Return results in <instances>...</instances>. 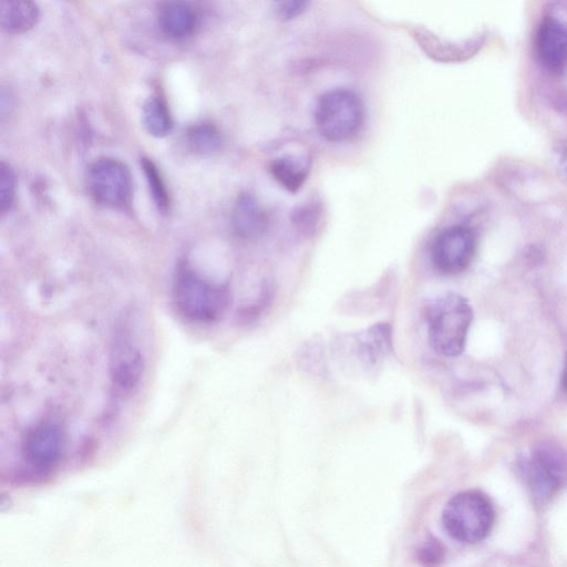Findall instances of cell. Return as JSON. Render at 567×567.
I'll return each instance as SVG.
<instances>
[{
	"label": "cell",
	"mask_w": 567,
	"mask_h": 567,
	"mask_svg": "<svg viewBox=\"0 0 567 567\" xmlns=\"http://www.w3.org/2000/svg\"><path fill=\"white\" fill-rule=\"evenodd\" d=\"M172 296L177 311L198 323L219 320L231 301L228 284L213 282L204 278L187 260H181L176 265Z\"/></svg>",
	"instance_id": "1"
},
{
	"label": "cell",
	"mask_w": 567,
	"mask_h": 567,
	"mask_svg": "<svg viewBox=\"0 0 567 567\" xmlns=\"http://www.w3.org/2000/svg\"><path fill=\"white\" fill-rule=\"evenodd\" d=\"M472 320V307L463 296L447 292L435 298L425 308L430 346L441 355H460Z\"/></svg>",
	"instance_id": "2"
},
{
	"label": "cell",
	"mask_w": 567,
	"mask_h": 567,
	"mask_svg": "<svg viewBox=\"0 0 567 567\" xmlns=\"http://www.w3.org/2000/svg\"><path fill=\"white\" fill-rule=\"evenodd\" d=\"M364 114L361 97L352 90L339 87L319 97L313 118L321 137L331 143H343L358 135Z\"/></svg>",
	"instance_id": "3"
},
{
	"label": "cell",
	"mask_w": 567,
	"mask_h": 567,
	"mask_svg": "<svg viewBox=\"0 0 567 567\" xmlns=\"http://www.w3.org/2000/svg\"><path fill=\"white\" fill-rule=\"evenodd\" d=\"M64 451L65 436L60 425L51 421L32 425L21 440L23 466L14 480L32 482L50 476L60 467Z\"/></svg>",
	"instance_id": "4"
},
{
	"label": "cell",
	"mask_w": 567,
	"mask_h": 567,
	"mask_svg": "<svg viewBox=\"0 0 567 567\" xmlns=\"http://www.w3.org/2000/svg\"><path fill=\"white\" fill-rule=\"evenodd\" d=\"M495 512L489 498L482 492L468 489L454 495L442 512V524L453 539L474 544L491 532Z\"/></svg>",
	"instance_id": "5"
},
{
	"label": "cell",
	"mask_w": 567,
	"mask_h": 567,
	"mask_svg": "<svg viewBox=\"0 0 567 567\" xmlns=\"http://www.w3.org/2000/svg\"><path fill=\"white\" fill-rule=\"evenodd\" d=\"M86 185L91 197L109 208H124L132 198V176L128 167L112 157L94 161L87 171Z\"/></svg>",
	"instance_id": "6"
},
{
	"label": "cell",
	"mask_w": 567,
	"mask_h": 567,
	"mask_svg": "<svg viewBox=\"0 0 567 567\" xmlns=\"http://www.w3.org/2000/svg\"><path fill=\"white\" fill-rule=\"evenodd\" d=\"M522 465L533 495L540 502L553 496L567 478L564 457L547 445L534 447L524 457Z\"/></svg>",
	"instance_id": "7"
},
{
	"label": "cell",
	"mask_w": 567,
	"mask_h": 567,
	"mask_svg": "<svg viewBox=\"0 0 567 567\" xmlns=\"http://www.w3.org/2000/svg\"><path fill=\"white\" fill-rule=\"evenodd\" d=\"M476 251L475 233L467 226L454 225L442 230L431 249L434 267L447 275L465 270Z\"/></svg>",
	"instance_id": "8"
},
{
	"label": "cell",
	"mask_w": 567,
	"mask_h": 567,
	"mask_svg": "<svg viewBox=\"0 0 567 567\" xmlns=\"http://www.w3.org/2000/svg\"><path fill=\"white\" fill-rule=\"evenodd\" d=\"M145 369L142 350L127 336L116 334L110 352V375L117 389L132 392Z\"/></svg>",
	"instance_id": "9"
},
{
	"label": "cell",
	"mask_w": 567,
	"mask_h": 567,
	"mask_svg": "<svg viewBox=\"0 0 567 567\" xmlns=\"http://www.w3.org/2000/svg\"><path fill=\"white\" fill-rule=\"evenodd\" d=\"M536 52L544 66L553 72L567 68V25L554 18H546L536 33Z\"/></svg>",
	"instance_id": "10"
},
{
	"label": "cell",
	"mask_w": 567,
	"mask_h": 567,
	"mask_svg": "<svg viewBox=\"0 0 567 567\" xmlns=\"http://www.w3.org/2000/svg\"><path fill=\"white\" fill-rule=\"evenodd\" d=\"M231 224L237 236L244 239L259 238L268 227L267 215L251 194H240L234 203Z\"/></svg>",
	"instance_id": "11"
},
{
	"label": "cell",
	"mask_w": 567,
	"mask_h": 567,
	"mask_svg": "<svg viewBox=\"0 0 567 567\" xmlns=\"http://www.w3.org/2000/svg\"><path fill=\"white\" fill-rule=\"evenodd\" d=\"M196 12L186 2L168 1L161 4L158 24L171 39H184L190 35L196 25Z\"/></svg>",
	"instance_id": "12"
},
{
	"label": "cell",
	"mask_w": 567,
	"mask_h": 567,
	"mask_svg": "<svg viewBox=\"0 0 567 567\" xmlns=\"http://www.w3.org/2000/svg\"><path fill=\"white\" fill-rule=\"evenodd\" d=\"M40 17L38 6L31 1H1L0 24L2 31L19 34L32 29Z\"/></svg>",
	"instance_id": "13"
},
{
	"label": "cell",
	"mask_w": 567,
	"mask_h": 567,
	"mask_svg": "<svg viewBox=\"0 0 567 567\" xmlns=\"http://www.w3.org/2000/svg\"><path fill=\"white\" fill-rule=\"evenodd\" d=\"M392 348V329L386 322L370 327L360 338L358 352L362 361L373 365L381 361Z\"/></svg>",
	"instance_id": "14"
},
{
	"label": "cell",
	"mask_w": 567,
	"mask_h": 567,
	"mask_svg": "<svg viewBox=\"0 0 567 567\" xmlns=\"http://www.w3.org/2000/svg\"><path fill=\"white\" fill-rule=\"evenodd\" d=\"M270 174L285 189L298 192L305 184L309 166L305 161L295 156H281L272 159L269 165Z\"/></svg>",
	"instance_id": "15"
},
{
	"label": "cell",
	"mask_w": 567,
	"mask_h": 567,
	"mask_svg": "<svg viewBox=\"0 0 567 567\" xmlns=\"http://www.w3.org/2000/svg\"><path fill=\"white\" fill-rule=\"evenodd\" d=\"M143 123L147 132L156 137L167 135L173 126L169 110L159 96L148 97L143 105Z\"/></svg>",
	"instance_id": "16"
},
{
	"label": "cell",
	"mask_w": 567,
	"mask_h": 567,
	"mask_svg": "<svg viewBox=\"0 0 567 567\" xmlns=\"http://www.w3.org/2000/svg\"><path fill=\"white\" fill-rule=\"evenodd\" d=\"M190 147L198 153H213L221 146V135L218 128L208 122L193 125L187 133Z\"/></svg>",
	"instance_id": "17"
},
{
	"label": "cell",
	"mask_w": 567,
	"mask_h": 567,
	"mask_svg": "<svg viewBox=\"0 0 567 567\" xmlns=\"http://www.w3.org/2000/svg\"><path fill=\"white\" fill-rule=\"evenodd\" d=\"M141 166L145 174L153 200L159 210L166 212L169 206V196L157 166L147 157L141 158Z\"/></svg>",
	"instance_id": "18"
},
{
	"label": "cell",
	"mask_w": 567,
	"mask_h": 567,
	"mask_svg": "<svg viewBox=\"0 0 567 567\" xmlns=\"http://www.w3.org/2000/svg\"><path fill=\"white\" fill-rule=\"evenodd\" d=\"M445 557V548L440 539L429 536L416 549V559L423 567H439Z\"/></svg>",
	"instance_id": "19"
},
{
	"label": "cell",
	"mask_w": 567,
	"mask_h": 567,
	"mask_svg": "<svg viewBox=\"0 0 567 567\" xmlns=\"http://www.w3.org/2000/svg\"><path fill=\"white\" fill-rule=\"evenodd\" d=\"M16 197V175L10 165L0 164V212L6 214L11 209Z\"/></svg>",
	"instance_id": "20"
},
{
	"label": "cell",
	"mask_w": 567,
	"mask_h": 567,
	"mask_svg": "<svg viewBox=\"0 0 567 567\" xmlns=\"http://www.w3.org/2000/svg\"><path fill=\"white\" fill-rule=\"evenodd\" d=\"M308 6V1H280L276 3V13L280 19L290 20L305 12Z\"/></svg>",
	"instance_id": "21"
},
{
	"label": "cell",
	"mask_w": 567,
	"mask_h": 567,
	"mask_svg": "<svg viewBox=\"0 0 567 567\" xmlns=\"http://www.w3.org/2000/svg\"><path fill=\"white\" fill-rule=\"evenodd\" d=\"M558 172L567 182V143L561 144L556 151Z\"/></svg>",
	"instance_id": "22"
},
{
	"label": "cell",
	"mask_w": 567,
	"mask_h": 567,
	"mask_svg": "<svg viewBox=\"0 0 567 567\" xmlns=\"http://www.w3.org/2000/svg\"><path fill=\"white\" fill-rule=\"evenodd\" d=\"M563 381H564V385L567 390V355H566V364H565Z\"/></svg>",
	"instance_id": "23"
}]
</instances>
